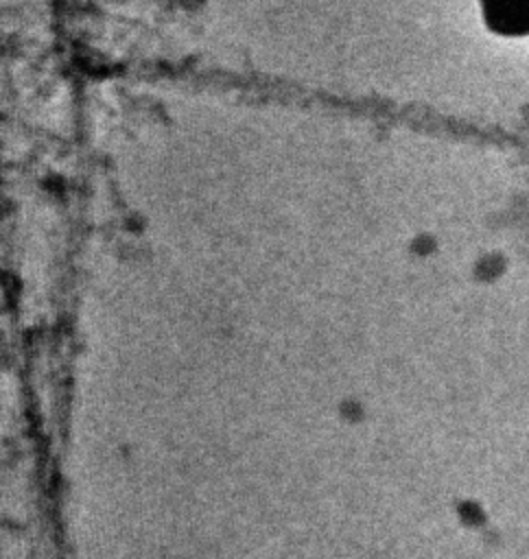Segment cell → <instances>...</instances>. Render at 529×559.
<instances>
[{
    "label": "cell",
    "instance_id": "1",
    "mask_svg": "<svg viewBox=\"0 0 529 559\" xmlns=\"http://www.w3.org/2000/svg\"><path fill=\"white\" fill-rule=\"evenodd\" d=\"M487 26L501 35L529 33V0H481Z\"/></svg>",
    "mask_w": 529,
    "mask_h": 559
}]
</instances>
